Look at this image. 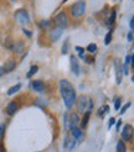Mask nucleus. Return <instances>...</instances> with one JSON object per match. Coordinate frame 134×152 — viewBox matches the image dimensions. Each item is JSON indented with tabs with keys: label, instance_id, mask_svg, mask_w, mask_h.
<instances>
[{
	"label": "nucleus",
	"instance_id": "nucleus-11",
	"mask_svg": "<svg viewBox=\"0 0 134 152\" xmlns=\"http://www.w3.org/2000/svg\"><path fill=\"white\" fill-rule=\"evenodd\" d=\"M16 110H17V104H16V101H11L10 104L6 106V113H8L9 115L15 114Z\"/></svg>",
	"mask_w": 134,
	"mask_h": 152
},
{
	"label": "nucleus",
	"instance_id": "nucleus-7",
	"mask_svg": "<svg viewBox=\"0 0 134 152\" xmlns=\"http://www.w3.org/2000/svg\"><path fill=\"white\" fill-rule=\"evenodd\" d=\"M133 133H134L133 126L125 125V126L123 127V130H122V138H123L124 141H130L132 137H133Z\"/></svg>",
	"mask_w": 134,
	"mask_h": 152
},
{
	"label": "nucleus",
	"instance_id": "nucleus-22",
	"mask_svg": "<svg viewBox=\"0 0 134 152\" xmlns=\"http://www.w3.org/2000/svg\"><path fill=\"white\" fill-rule=\"evenodd\" d=\"M114 20H115V10H112V13H111V19H109V21H108V25H109V26L113 25Z\"/></svg>",
	"mask_w": 134,
	"mask_h": 152
},
{
	"label": "nucleus",
	"instance_id": "nucleus-19",
	"mask_svg": "<svg viewBox=\"0 0 134 152\" xmlns=\"http://www.w3.org/2000/svg\"><path fill=\"white\" fill-rule=\"evenodd\" d=\"M37 71H39V67H37V66H32V67H31V68H30L29 73H27V74H26V77H27V78H31V77H32V76L35 74V73H36V72H37Z\"/></svg>",
	"mask_w": 134,
	"mask_h": 152
},
{
	"label": "nucleus",
	"instance_id": "nucleus-2",
	"mask_svg": "<svg viewBox=\"0 0 134 152\" xmlns=\"http://www.w3.org/2000/svg\"><path fill=\"white\" fill-rule=\"evenodd\" d=\"M80 121V118L76 113H71L70 115H65V127L67 130H72L76 127L77 123Z\"/></svg>",
	"mask_w": 134,
	"mask_h": 152
},
{
	"label": "nucleus",
	"instance_id": "nucleus-26",
	"mask_svg": "<svg viewBox=\"0 0 134 152\" xmlns=\"http://www.w3.org/2000/svg\"><path fill=\"white\" fill-rule=\"evenodd\" d=\"M129 106H130V103H127V104H125V105H124L123 108H122V110H120V114H124V113H125V110H127V109L129 108Z\"/></svg>",
	"mask_w": 134,
	"mask_h": 152
},
{
	"label": "nucleus",
	"instance_id": "nucleus-31",
	"mask_svg": "<svg viewBox=\"0 0 134 152\" xmlns=\"http://www.w3.org/2000/svg\"><path fill=\"white\" fill-rule=\"evenodd\" d=\"M5 73H6V72H5V69H4V67H0V77H1L3 74H5Z\"/></svg>",
	"mask_w": 134,
	"mask_h": 152
},
{
	"label": "nucleus",
	"instance_id": "nucleus-36",
	"mask_svg": "<svg viewBox=\"0 0 134 152\" xmlns=\"http://www.w3.org/2000/svg\"><path fill=\"white\" fill-rule=\"evenodd\" d=\"M0 152H4V147H3V145H1V142H0Z\"/></svg>",
	"mask_w": 134,
	"mask_h": 152
},
{
	"label": "nucleus",
	"instance_id": "nucleus-35",
	"mask_svg": "<svg viewBox=\"0 0 134 152\" xmlns=\"http://www.w3.org/2000/svg\"><path fill=\"white\" fill-rule=\"evenodd\" d=\"M130 62H132V66L134 67V54H133V57L130 58Z\"/></svg>",
	"mask_w": 134,
	"mask_h": 152
},
{
	"label": "nucleus",
	"instance_id": "nucleus-6",
	"mask_svg": "<svg viewBox=\"0 0 134 152\" xmlns=\"http://www.w3.org/2000/svg\"><path fill=\"white\" fill-rule=\"evenodd\" d=\"M67 22H68V20H67V16H66L65 13H60L56 17H55V25H56V27H58L61 30L66 29Z\"/></svg>",
	"mask_w": 134,
	"mask_h": 152
},
{
	"label": "nucleus",
	"instance_id": "nucleus-28",
	"mask_svg": "<svg viewBox=\"0 0 134 152\" xmlns=\"http://www.w3.org/2000/svg\"><path fill=\"white\" fill-rule=\"evenodd\" d=\"M76 51L80 52V56L83 57V48H82V47H76Z\"/></svg>",
	"mask_w": 134,
	"mask_h": 152
},
{
	"label": "nucleus",
	"instance_id": "nucleus-38",
	"mask_svg": "<svg viewBox=\"0 0 134 152\" xmlns=\"http://www.w3.org/2000/svg\"><path fill=\"white\" fill-rule=\"evenodd\" d=\"M128 40H129V41L132 40V34H129V35H128Z\"/></svg>",
	"mask_w": 134,
	"mask_h": 152
},
{
	"label": "nucleus",
	"instance_id": "nucleus-37",
	"mask_svg": "<svg viewBox=\"0 0 134 152\" xmlns=\"http://www.w3.org/2000/svg\"><path fill=\"white\" fill-rule=\"evenodd\" d=\"M120 124H122V121L119 120V121H118V123H117V129H119V126H120Z\"/></svg>",
	"mask_w": 134,
	"mask_h": 152
},
{
	"label": "nucleus",
	"instance_id": "nucleus-23",
	"mask_svg": "<svg viewBox=\"0 0 134 152\" xmlns=\"http://www.w3.org/2000/svg\"><path fill=\"white\" fill-rule=\"evenodd\" d=\"M87 51H88V52H91V53L96 52V51H97V46H96V44H91V45H88Z\"/></svg>",
	"mask_w": 134,
	"mask_h": 152
},
{
	"label": "nucleus",
	"instance_id": "nucleus-15",
	"mask_svg": "<svg viewBox=\"0 0 134 152\" xmlns=\"http://www.w3.org/2000/svg\"><path fill=\"white\" fill-rule=\"evenodd\" d=\"M15 66H16V63H15V61H13V59H9L6 63L4 64V69H5V72H11L14 68H15Z\"/></svg>",
	"mask_w": 134,
	"mask_h": 152
},
{
	"label": "nucleus",
	"instance_id": "nucleus-1",
	"mask_svg": "<svg viewBox=\"0 0 134 152\" xmlns=\"http://www.w3.org/2000/svg\"><path fill=\"white\" fill-rule=\"evenodd\" d=\"M60 90H61V95L65 103V106L67 109H71L76 103V92L75 88L72 87V84L68 81L62 79L60 82Z\"/></svg>",
	"mask_w": 134,
	"mask_h": 152
},
{
	"label": "nucleus",
	"instance_id": "nucleus-8",
	"mask_svg": "<svg viewBox=\"0 0 134 152\" xmlns=\"http://www.w3.org/2000/svg\"><path fill=\"white\" fill-rule=\"evenodd\" d=\"M70 61H71V69H72V72H73V74L75 76H78V74H80V71H81L80 63H78V59L75 56H71Z\"/></svg>",
	"mask_w": 134,
	"mask_h": 152
},
{
	"label": "nucleus",
	"instance_id": "nucleus-20",
	"mask_svg": "<svg viewBox=\"0 0 134 152\" xmlns=\"http://www.w3.org/2000/svg\"><path fill=\"white\" fill-rule=\"evenodd\" d=\"M89 116H91V113L89 111H86V115H84V118L82 120V127H86L87 124H88V120H89Z\"/></svg>",
	"mask_w": 134,
	"mask_h": 152
},
{
	"label": "nucleus",
	"instance_id": "nucleus-3",
	"mask_svg": "<svg viewBox=\"0 0 134 152\" xmlns=\"http://www.w3.org/2000/svg\"><path fill=\"white\" fill-rule=\"evenodd\" d=\"M84 11H86V4L83 1H77L71 8V14L73 17H81L84 14Z\"/></svg>",
	"mask_w": 134,
	"mask_h": 152
},
{
	"label": "nucleus",
	"instance_id": "nucleus-24",
	"mask_svg": "<svg viewBox=\"0 0 134 152\" xmlns=\"http://www.w3.org/2000/svg\"><path fill=\"white\" fill-rule=\"evenodd\" d=\"M119 108H120V98H117L114 100V109L115 110H119Z\"/></svg>",
	"mask_w": 134,
	"mask_h": 152
},
{
	"label": "nucleus",
	"instance_id": "nucleus-10",
	"mask_svg": "<svg viewBox=\"0 0 134 152\" xmlns=\"http://www.w3.org/2000/svg\"><path fill=\"white\" fill-rule=\"evenodd\" d=\"M76 140L72 137V138H70V137H66V140H65V147L67 148V150H73V147L76 146Z\"/></svg>",
	"mask_w": 134,
	"mask_h": 152
},
{
	"label": "nucleus",
	"instance_id": "nucleus-32",
	"mask_svg": "<svg viewBox=\"0 0 134 152\" xmlns=\"http://www.w3.org/2000/svg\"><path fill=\"white\" fill-rule=\"evenodd\" d=\"M84 59H86L87 62H89V63H92V62H93V58H89V57H84Z\"/></svg>",
	"mask_w": 134,
	"mask_h": 152
},
{
	"label": "nucleus",
	"instance_id": "nucleus-4",
	"mask_svg": "<svg viewBox=\"0 0 134 152\" xmlns=\"http://www.w3.org/2000/svg\"><path fill=\"white\" fill-rule=\"evenodd\" d=\"M91 105H92V104H91V100L87 98L86 95L80 96V98H78V100H77V108H78V111H81V113L86 111L87 109H88V106H91Z\"/></svg>",
	"mask_w": 134,
	"mask_h": 152
},
{
	"label": "nucleus",
	"instance_id": "nucleus-17",
	"mask_svg": "<svg viewBox=\"0 0 134 152\" xmlns=\"http://www.w3.org/2000/svg\"><path fill=\"white\" fill-rule=\"evenodd\" d=\"M108 111H109V106L108 105H103V106H101L98 109V115H99V116H103V115L107 114Z\"/></svg>",
	"mask_w": 134,
	"mask_h": 152
},
{
	"label": "nucleus",
	"instance_id": "nucleus-14",
	"mask_svg": "<svg viewBox=\"0 0 134 152\" xmlns=\"http://www.w3.org/2000/svg\"><path fill=\"white\" fill-rule=\"evenodd\" d=\"M82 136H83V132L81 129H78V127H73V129H72V137H73L76 141L80 140Z\"/></svg>",
	"mask_w": 134,
	"mask_h": 152
},
{
	"label": "nucleus",
	"instance_id": "nucleus-21",
	"mask_svg": "<svg viewBox=\"0 0 134 152\" xmlns=\"http://www.w3.org/2000/svg\"><path fill=\"white\" fill-rule=\"evenodd\" d=\"M111 41H112V30L106 35V37H104V45H109V44H111Z\"/></svg>",
	"mask_w": 134,
	"mask_h": 152
},
{
	"label": "nucleus",
	"instance_id": "nucleus-34",
	"mask_svg": "<svg viewBox=\"0 0 134 152\" xmlns=\"http://www.w3.org/2000/svg\"><path fill=\"white\" fill-rule=\"evenodd\" d=\"M130 27L134 29V16H133V19H132V21H130Z\"/></svg>",
	"mask_w": 134,
	"mask_h": 152
},
{
	"label": "nucleus",
	"instance_id": "nucleus-30",
	"mask_svg": "<svg viewBox=\"0 0 134 152\" xmlns=\"http://www.w3.org/2000/svg\"><path fill=\"white\" fill-rule=\"evenodd\" d=\"M114 121H115V120H114V118H111V119H109V124H108V126L111 127V126L114 124Z\"/></svg>",
	"mask_w": 134,
	"mask_h": 152
},
{
	"label": "nucleus",
	"instance_id": "nucleus-27",
	"mask_svg": "<svg viewBox=\"0 0 134 152\" xmlns=\"http://www.w3.org/2000/svg\"><path fill=\"white\" fill-rule=\"evenodd\" d=\"M48 25H50V22H48L47 20H46V21H42V22H41V26H42V27H44V29L48 27Z\"/></svg>",
	"mask_w": 134,
	"mask_h": 152
},
{
	"label": "nucleus",
	"instance_id": "nucleus-29",
	"mask_svg": "<svg viewBox=\"0 0 134 152\" xmlns=\"http://www.w3.org/2000/svg\"><path fill=\"white\" fill-rule=\"evenodd\" d=\"M67 46H68V44H67V42H65V45H63V47H62V53H63V54H66V52H67Z\"/></svg>",
	"mask_w": 134,
	"mask_h": 152
},
{
	"label": "nucleus",
	"instance_id": "nucleus-16",
	"mask_svg": "<svg viewBox=\"0 0 134 152\" xmlns=\"http://www.w3.org/2000/svg\"><path fill=\"white\" fill-rule=\"evenodd\" d=\"M20 89H21V84L19 83V84H16V86L11 87V88L8 90V95H13V94H15L16 92H19Z\"/></svg>",
	"mask_w": 134,
	"mask_h": 152
},
{
	"label": "nucleus",
	"instance_id": "nucleus-5",
	"mask_svg": "<svg viewBox=\"0 0 134 152\" xmlns=\"http://www.w3.org/2000/svg\"><path fill=\"white\" fill-rule=\"evenodd\" d=\"M15 19L16 21L21 24V25H25V24H27L30 21V17H29V14H27V11L26 10H17L16 13H15Z\"/></svg>",
	"mask_w": 134,
	"mask_h": 152
},
{
	"label": "nucleus",
	"instance_id": "nucleus-9",
	"mask_svg": "<svg viewBox=\"0 0 134 152\" xmlns=\"http://www.w3.org/2000/svg\"><path fill=\"white\" fill-rule=\"evenodd\" d=\"M114 69H115V79H117V84H120L122 82V74H123V71H122L120 67V62L117 59L114 63Z\"/></svg>",
	"mask_w": 134,
	"mask_h": 152
},
{
	"label": "nucleus",
	"instance_id": "nucleus-25",
	"mask_svg": "<svg viewBox=\"0 0 134 152\" xmlns=\"http://www.w3.org/2000/svg\"><path fill=\"white\" fill-rule=\"evenodd\" d=\"M4 131H5V124H0V138L4 136Z\"/></svg>",
	"mask_w": 134,
	"mask_h": 152
},
{
	"label": "nucleus",
	"instance_id": "nucleus-12",
	"mask_svg": "<svg viewBox=\"0 0 134 152\" xmlns=\"http://www.w3.org/2000/svg\"><path fill=\"white\" fill-rule=\"evenodd\" d=\"M32 88L36 90V92H44L45 86H44V83H42L41 81H34L32 82Z\"/></svg>",
	"mask_w": 134,
	"mask_h": 152
},
{
	"label": "nucleus",
	"instance_id": "nucleus-33",
	"mask_svg": "<svg viewBox=\"0 0 134 152\" xmlns=\"http://www.w3.org/2000/svg\"><path fill=\"white\" fill-rule=\"evenodd\" d=\"M24 32L27 35V37H31V32H30V31H27V30H24Z\"/></svg>",
	"mask_w": 134,
	"mask_h": 152
},
{
	"label": "nucleus",
	"instance_id": "nucleus-18",
	"mask_svg": "<svg viewBox=\"0 0 134 152\" xmlns=\"http://www.w3.org/2000/svg\"><path fill=\"white\" fill-rule=\"evenodd\" d=\"M117 152H127V147L123 141H118L117 143Z\"/></svg>",
	"mask_w": 134,
	"mask_h": 152
},
{
	"label": "nucleus",
	"instance_id": "nucleus-13",
	"mask_svg": "<svg viewBox=\"0 0 134 152\" xmlns=\"http://www.w3.org/2000/svg\"><path fill=\"white\" fill-rule=\"evenodd\" d=\"M61 35H62V30H61V29L56 27V29L51 30V37H52L53 41H57L61 37Z\"/></svg>",
	"mask_w": 134,
	"mask_h": 152
}]
</instances>
